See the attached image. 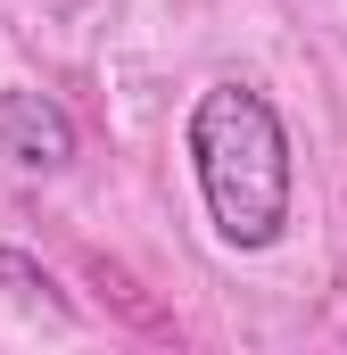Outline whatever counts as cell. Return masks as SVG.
Instances as JSON below:
<instances>
[{
    "instance_id": "3",
    "label": "cell",
    "mask_w": 347,
    "mask_h": 355,
    "mask_svg": "<svg viewBox=\"0 0 347 355\" xmlns=\"http://www.w3.org/2000/svg\"><path fill=\"white\" fill-rule=\"evenodd\" d=\"M0 289H25L33 297V289H50V272L33 265V257H17V248H0Z\"/></svg>"
},
{
    "instance_id": "1",
    "label": "cell",
    "mask_w": 347,
    "mask_h": 355,
    "mask_svg": "<svg viewBox=\"0 0 347 355\" xmlns=\"http://www.w3.org/2000/svg\"><path fill=\"white\" fill-rule=\"evenodd\" d=\"M190 166L223 248H273L289 223V132L248 83H207L190 107Z\"/></svg>"
},
{
    "instance_id": "2",
    "label": "cell",
    "mask_w": 347,
    "mask_h": 355,
    "mask_svg": "<svg viewBox=\"0 0 347 355\" xmlns=\"http://www.w3.org/2000/svg\"><path fill=\"white\" fill-rule=\"evenodd\" d=\"M0 157L58 174V166L75 157V124H67V107L42 99V91H0Z\"/></svg>"
}]
</instances>
